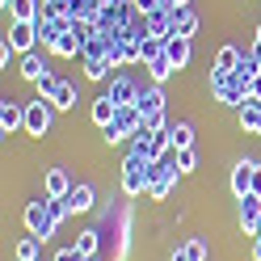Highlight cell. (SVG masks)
<instances>
[{
    "instance_id": "cell-1",
    "label": "cell",
    "mask_w": 261,
    "mask_h": 261,
    "mask_svg": "<svg viewBox=\"0 0 261 261\" xmlns=\"http://www.w3.org/2000/svg\"><path fill=\"white\" fill-rule=\"evenodd\" d=\"M139 126H143V114H139L135 106H118L114 122L101 126V135H106V143H122V139H135V135H139Z\"/></svg>"
},
{
    "instance_id": "cell-2",
    "label": "cell",
    "mask_w": 261,
    "mask_h": 261,
    "mask_svg": "<svg viewBox=\"0 0 261 261\" xmlns=\"http://www.w3.org/2000/svg\"><path fill=\"white\" fill-rule=\"evenodd\" d=\"M21 219H25V232H30V236H38L42 244L51 240V236H55V227H59V223L51 219V211H46V194H42L38 202H25Z\"/></svg>"
},
{
    "instance_id": "cell-3",
    "label": "cell",
    "mask_w": 261,
    "mask_h": 261,
    "mask_svg": "<svg viewBox=\"0 0 261 261\" xmlns=\"http://www.w3.org/2000/svg\"><path fill=\"white\" fill-rule=\"evenodd\" d=\"M177 173H181V169H177L169 156L156 160V165L148 169V198H152V202H165V198H169V190L177 186Z\"/></svg>"
},
{
    "instance_id": "cell-4",
    "label": "cell",
    "mask_w": 261,
    "mask_h": 261,
    "mask_svg": "<svg viewBox=\"0 0 261 261\" xmlns=\"http://www.w3.org/2000/svg\"><path fill=\"white\" fill-rule=\"evenodd\" d=\"M148 169H152V165H143V160H135V156H126V160H122L118 186H122L126 198H139V194H148Z\"/></svg>"
},
{
    "instance_id": "cell-5",
    "label": "cell",
    "mask_w": 261,
    "mask_h": 261,
    "mask_svg": "<svg viewBox=\"0 0 261 261\" xmlns=\"http://www.w3.org/2000/svg\"><path fill=\"white\" fill-rule=\"evenodd\" d=\"M51 118H55V106L34 97V101L25 106V135H46V130H51Z\"/></svg>"
},
{
    "instance_id": "cell-6",
    "label": "cell",
    "mask_w": 261,
    "mask_h": 261,
    "mask_svg": "<svg viewBox=\"0 0 261 261\" xmlns=\"http://www.w3.org/2000/svg\"><path fill=\"white\" fill-rule=\"evenodd\" d=\"M9 42L17 46V55L38 51V25L34 21H9Z\"/></svg>"
},
{
    "instance_id": "cell-7",
    "label": "cell",
    "mask_w": 261,
    "mask_h": 261,
    "mask_svg": "<svg viewBox=\"0 0 261 261\" xmlns=\"http://www.w3.org/2000/svg\"><path fill=\"white\" fill-rule=\"evenodd\" d=\"M240 232L244 236L261 232V194H244L240 198Z\"/></svg>"
},
{
    "instance_id": "cell-8",
    "label": "cell",
    "mask_w": 261,
    "mask_h": 261,
    "mask_svg": "<svg viewBox=\"0 0 261 261\" xmlns=\"http://www.w3.org/2000/svg\"><path fill=\"white\" fill-rule=\"evenodd\" d=\"M106 93H110V101H114V106H135V101H139V85H135L130 76H114Z\"/></svg>"
},
{
    "instance_id": "cell-9",
    "label": "cell",
    "mask_w": 261,
    "mask_h": 261,
    "mask_svg": "<svg viewBox=\"0 0 261 261\" xmlns=\"http://www.w3.org/2000/svg\"><path fill=\"white\" fill-rule=\"evenodd\" d=\"M80 51H85V42H80V34H76L72 21H68V25H63V34L51 42V55H55V59H72V55H80Z\"/></svg>"
},
{
    "instance_id": "cell-10",
    "label": "cell",
    "mask_w": 261,
    "mask_h": 261,
    "mask_svg": "<svg viewBox=\"0 0 261 261\" xmlns=\"http://www.w3.org/2000/svg\"><path fill=\"white\" fill-rule=\"evenodd\" d=\"M173 13H177V9H156V13H148V17H143V30L169 42V38H173Z\"/></svg>"
},
{
    "instance_id": "cell-11",
    "label": "cell",
    "mask_w": 261,
    "mask_h": 261,
    "mask_svg": "<svg viewBox=\"0 0 261 261\" xmlns=\"http://www.w3.org/2000/svg\"><path fill=\"white\" fill-rule=\"evenodd\" d=\"M42 194H46V198H68V194H72V177L63 173V169H46Z\"/></svg>"
},
{
    "instance_id": "cell-12",
    "label": "cell",
    "mask_w": 261,
    "mask_h": 261,
    "mask_svg": "<svg viewBox=\"0 0 261 261\" xmlns=\"http://www.w3.org/2000/svg\"><path fill=\"white\" fill-rule=\"evenodd\" d=\"M0 130H5V135L25 130V106H17V101H5V106H0Z\"/></svg>"
},
{
    "instance_id": "cell-13",
    "label": "cell",
    "mask_w": 261,
    "mask_h": 261,
    "mask_svg": "<svg viewBox=\"0 0 261 261\" xmlns=\"http://www.w3.org/2000/svg\"><path fill=\"white\" fill-rule=\"evenodd\" d=\"M194 34H198V13L186 5L173 13V38H194Z\"/></svg>"
},
{
    "instance_id": "cell-14",
    "label": "cell",
    "mask_w": 261,
    "mask_h": 261,
    "mask_svg": "<svg viewBox=\"0 0 261 261\" xmlns=\"http://www.w3.org/2000/svg\"><path fill=\"white\" fill-rule=\"evenodd\" d=\"M253 160H240V165L232 169V194H236V198H244V194H249L253 190Z\"/></svg>"
},
{
    "instance_id": "cell-15",
    "label": "cell",
    "mask_w": 261,
    "mask_h": 261,
    "mask_svg": "<svg viewBox=\"0 0 261 261\" xmlns=\"http://www.w3.org/2000/svg\"><path fill=\"white\" fill-rule=\"evenodd\" d=\"M17 72L30 80V85H34V80H38V76H46L51 68H46V59H42L38 51H25V55H21V63H17Z\"/></svg>"
},
{
    "instance_id": "cell-16",
    "label": "cell",
    "mask_w": 261,
    "mask_h": 261,
    "mask_svg": "<svg viewBox=\"0 0 261 261\" xmlns=\"http://www.w3.org/2000/svg\"><path fill=\"white\" fill-rule=\"evenodd\" d=\"M89 114H93V122H97V126H110V122H114V114H118V106L110 101V93H101V97H93Z\"/></svg>"
},
{
    "instance_id": "cell-17",
    "label": "cell",
    "mask_w": 261,
    "mask_h": 261,
    "mask_svg": "<svg viewBox=\"0 0 261 261\" xmlns=\"http://www.w3.org/2000/svg\"><path fill=\"white\" fill-rule=\"evenodd\" d=\"M68 202H72V215H85V211H93V202H97V194H93V186H72V194H68Z\"/></svg>"
},
{
    "instance_id": "cell-18",
    "label": "cell",
    "mask_w": 261,
    "mask_h": 261,
    "mask_svg": "<svg viewBox=\"0 0 261 261\" xmlns=\"http://www.w3.org/2000/svg\"><path fill=\"white\" fill-rule=\"evenodd\" d=\"M139 114H156V110H165V89L152 85V89H139V101H135Z\"/></svg>"
},
{
    "instance_id": "cell-19",
    "label": "cell",
    "mask_w": 261,
    "mask_h": 261,
    "mask_svg": "<svg viewBox=\"0 0 261 261\" xmlns=\"http://www.w3.org/2000/svg\"><path fill=\"white\" fill-rule=\"evenodd\" d=\"M240 130L261 135V101H253V97H249V106H240Z\"/></svg>"
},
{
    "instance_id": "cell-20",
    "label": "cell",
    "mask_w": 261,
    "mask_h": 261,
    "mask_svg": "<svg viewBox=\"0 0 261 261\" xmlns=\"http://www.w3.org/2000/svg\"><path fill=\"white\" fill-rule=\"evenodd\" d=\"M165 55L173 59V68L181 72L186 63H190V55H194V51H190V38H169V42H165Z\"/></svg>"
},
{
    "instance_id": "cell-21",
    "label": "cell",
    "mask_w": 261,
    "mask_h": 261,
    "mask_svg": "<svg viewBox=\"0 0 261 261\" xmlns=\"http://www.w3.org/2000/svg\"><path fill=\"white\" fill-rule=\"evenodd\" d=\"M38 13H42L38 0H9V17L13 21H38Z\"/></svg>"
},
{
    "instance_id": "cell-22",
    "label": "cell",
    "mask_w": 261,
    "mask_h": 261,
    "mask_svg": "<svg viewBox=\"0 0 261 261\" xmlns=\"http://www.w3.org/2000/svg\"><path fill=\"white\" fill-rule=\"evenodd\" d=\"M156 55H165V38H156V34L143 30V34H139V63H152Z\"/></svg>"
},
{
    "instance_id": "cell-23",
    "label": "cell",
    "mask_w": 261,
    "mask_h": 261,
    "mask_svg": "<svg viewBox=\"0 0 261 261\" xmlns=\"http://www.w3.org/2000/svg\"><path fill=\"white\" fill-rule=\"evenodd\" d=\"M240 59H244V51H240V46H219L215 68H211V72H236V68H240Z\"/></svg>"
},
{
    "instance_id": "cell-24",
    "label": "cell",
    "mask_w": 261,
    "mask_h": 261,
    "mask_svg": "<svg viewBox=\"0 0 261 261\" xmlns=\"http://www.w3.org/2000/svg\"><path fill=\"white\" fill-rule=\"evenodd\" d=\"M169 139H173V152L194 148V126L190 122H169Z\"/></svg>"
},
{
    "instance_id": "cell-25",
    "label": "cell",
    "mask_w": 261,
    "mask_h": 261,
    "mask_svg": "<svg viewBox=\"0 0 261 261\" xmlns=\"http://www.w3.org/2000/svg\"><path fill=\"white\" fill-rule=\"evenodd\" d=\"M173 72H177V68H173V59H169V55H156V59L148 63V76H152V85H165V80H169Z\"/></svg>"
},
{
    "instance_id": "cell-26",
    "label": "cell",
    "mask_w": 261,
    "mask_h": 261,
    "mask_svg": "<svg viewBox=\"0 0 261 261\" xmlns=\"http://www.w3.org/2000/svg\"><path fill=\"white\" fill-rule=\"evenodd\" d=\"M76 249L85 257H97V249H101V232H97V227H85V232L76 236Z\"/></svg>"
},
{
    "instance_id": "cell-27",
    "label": "cell",
    "mask_w": 261,
    "mask_h": 261,
    "mask_svg": "<svg viewBox=\"0 0 261 261\" xmlns=\"http://www.w3.org/2000/svg\"><path fill=\"white\" fill-rule=\"evenodd\" d=\"M51 106H55V110H72V106H76V85H72V80H63V85L55 89Z\"/></svg>"
},
{
    "instance_id": "cell-28",
    "label": "cell",
    "mask_w": 261,
    "mask_h": 261,
    "mask_svg": "<svg viewBox=\"0 0 261 261\" xmlns=\"http://www.w3.org/2000/svg\"><path fill=\"white\" fill-rule=\"evenodd\" d=\"M59 85H63V80H59L55 72H46V76H38V80H34V93L42 97V101H51V97H55V89H59Z\"/></svg>"
},
{
    "instance_id": "cell-29",
    "label": "cell",
    "mask_w": 261,
    "mask_h": 261,
    "mask_svg": "<svg viewBox=\"0 0 261 261\" xmlns=\"http://www.w3.org/2000/svg\"><path fill=\"white\" fill-rule=\"evenodd\" d=\"M173 165L181 169V173H194V169H198V152H194V148H181V152H173Z\"/></svg>"
},
{
    "instance_id": "cell-30",
    "label": "cell",
    "mask_w": 261,
    "mask_h": 261,
    "mask_svg": "<svg viewBox=\"0 0 261 261\" xmlns=\"http://www.w3.org/2000/svg\"><path fill=\"white\" fill-rule=\"evenodd\" d=\"M46 211H51V219H55V223L72 219V202H68V198H46Z\"/></svg>"
},
{
    "instance_id": "cell-31",
    "label": "cell",
    "mask_w": 261,
    "mask_h": 261,
    "mask_svg": "<svg viewBox=\"0 0 261 261\" xmlns=\"http://www.w3.org/2000/svg\"><path fill=\"white\" fill-rule=\"evenodd\" d=\"M38 236H25V240H17V261H38Z\"/></svg>"
},
{
    "instance_id": "cell-32",
    "label": "cell",
    "mask_w": 261,
    "mask_h": 261,
    "mask_svg": "<svg viewBox=\"0 0 261 261\" xmlns=\"http://www.w3.org/2000/svg\"><path fill=\"white\" fill-rule=\"evenodd\" d=\"M181 253H186L190 261H206V244H202V240H186V244H181Z\"/></svg>"
},
{
    "instance_id": "cell-33",
    "label": "cell",
    "mask_w": 261,
    "mask_h": 261,
    "mask_svg": "<svg viewBox=\"0 0 261 261\" xmlns=\"http://www.w3.org/2000/svg\"><path fill=\"white\" fill-rule=\"evenodd\" d=\"M169 118H165V110H156V114H143V130H165Z\"/></svg>"
},
{
    "instance_id": "cell-34",
    "label": "cell",
    "mask_w": 261,
    "mask_h": 261,
    "mask_svg": "<svg viewBox=\"0 0 261 261\" xmlns=\"http://www.w3.org/2000/svg\"><path fill=\"white\" fill-rule=\"evenodd\" d=\"M55 261H89V257L80 253L76 244H68V249H59V253H55Z\"/></svg>"
},
{
    "instance_id": "cell-35",
    "label": "cell",
    "mask_w": 261,
    "mask_h": 261,
    "mask_svg": "<svg viewBox=\"0 0 261 261\" xmlns=\"http://www.w3.org/2000/svg\"><path fill=\"white\" fill-rule=\"evenodd\" d=\"M249 97H253V101H261V72L253 76V85H249Z\"/></svg>"
},
{
    "instance_id": "cell-36",
    "label": "cell",
    "mask_w": 261,
    "mask_h": 261,
    "mask_svg": "<svg viewBox=\"0 0 261 261\" xmlns=\"http://www.w3.org/2000/svg\"><path fill=\"white\" fill-rule=\"evenodd\" d=\"M249 194H261V165L253 169V190H249Z\"/></svg>"
},
{
    "instance_id": "cell-37",
    "label": "cell",
    "mask_w": 261,
    "mask_h": 261,
    "mask_svg": "<svg viewBox=\"0 0 261 261\" xmlns=\"http://www.w3.org/2000/svg\"><path fill=\"white\" fill-rule=\"evenodd\" d=\"M253 55H261V25H257V38H253V46H249Z\"/></svg>"
},
{
    "instance_id": "cell-38",
    "label": "cell",
    "mask_w": 261,
    "mask_h": 261,
    "mask_svg": "<svg viewBox=\"0 0 261 261\" xmlns=\"http://www.w3.org/2000/svg\"><path fill=\"white\" fill-rule=\"evenodd\" d=\"M186 5H190V0H173V9H186Z\"/></svg>"
},
{
    "instance_id": "cell-39",
    "label": "cell",
    "mask_w": 261,
    "mask_h": 261,
    "mask_svg": "<svg viewBox=\"0 0 261 261\" xmlns=\"http://www.w3.org/2000/svg\"><path fill=\"white\" fill-rule=\"evenodd\" d=\"M0 5H5V9H9V0H0Z\"/></svg>"
},
{
    "instance_id": "cell-40",
    "label": "cell",
    "mask_w": 261,
    "mask_h": 261,
    "mask_svg": "<svg viewBox=\"0 0 261 261\" xmlns=\"http://www.w3.org/2000/svg\"><path fill=\"white\" fill-rule=\"evenodd\" d=\"M89 261H97V257H89Z\"/></svg>"
},
{
    "instance_id": "cell-41",
    "label": "cell",
    "mask_w": 261,
    "mask_h": 261,
    "mask_svg": "<svg viewBox=\"0 0 261 261\" xmlns=\"http://www.w3.org/2000/svg\"><path fill=\"white\" fill-rule=\"evenodd\" d=\"M257 59H261V55H257Z\"/></svg>"
}]
</instances>
